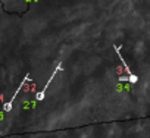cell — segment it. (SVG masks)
Here are the masks:
<instances>
[{"instance_id": "obj_3", "label": "cell", "mask_w": 150, "mask_h": 138, "mask_svg": "<svg viewBox=\"0 0 150 138\" xmlns=\"http://www.w3.org/2000/svg\"><path fill=\"white\" fill-rule=\"evenodd\" d=\"M27 81H30V77H28V75H25V78H24V80H22V82L19 84V87H18V90L15 91V94H13V97H12V99H11V100H9L8 103H5V104H3V110H5V112H11V110H12V104H13V100L16 99V96H18V93H19V91L22 90V87L25 85V82H27Z\"/></svg>"}, {"instance_id": "obj_1", "label": "cell", "mask_w": 150, "mask_h": 138, "mask_svg": "<svg viewBox=\"0 0 150 138\" xmlns=\"http://www.w3.org/2000/svg\"><path fill=\"white\" fill-rule=\"evenodd\" d=\"M60 71H62V63L59 62V63H57V68H56V69H54V71H53V74H52V77H50V78H49V81H47V84H46V85L43 87V90H41V91H38V93H37V96H35V99H37V101H41V100H44V96H46V90L49 88V85H50V82H52V81H53V78H54V77L57 75V72H60Z\"/></svg>"}, {"instance_id": "obj_2", "label": "cell", "mask_w": 150, "mask_h": 138, "mask_svg": "<svg viewBox=\"0 0 150 138\" xmlns=\"http://www.w3.org/2000/svg\"><path fill=\"white\" fill-rule=\"evenodd\" d=\"M113 49H115V51H116V54L119 56V59H121V62H122V65H124V68H125V71H127V74H128V82H131V84H135L137 81H138V77L137 75H134L132 72H131V69H129V66L127 65V62L124 60V57H122V54H121V46L119 47H116V46H113Z\"/></svg>"}]
</instances>
